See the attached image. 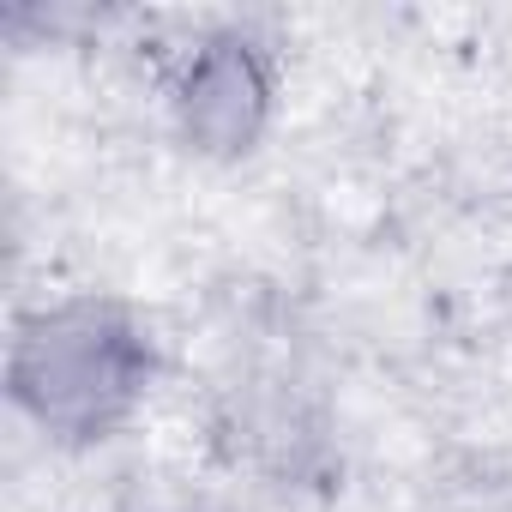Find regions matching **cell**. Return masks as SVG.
Wrapping results in <instances>:
<instances>
[{"label": "cell", "mask_w": 512, "mask_h": 512, "mask_svg": "<svg viewBox=\"0 0 512 512\" xmlns=\"http://www.w3.org/2000/svg\"><path fill=\"white\" fill-rule=\"evenodd\" d=\"M163 380L151 320L109 290H55L13 314L7 404L55 452L121 440Z\"/></svg>", "instance_id": "obj_1"}, {"label": "cell", "mask_w": 512, "mask_h": 512, "mask_svg": "<svg viewBox=\"0 0 512 512\" xmlns=\"http://www.w3.org/2000/svg\"><path fill=\"white\" fill-rule=\"evenodd\" d=\"M163 115L187 157L247 163L278 121V55L253 25H205L169 55Z\"/></svg>", "instance_id": "obj_2"}]
</instances>
